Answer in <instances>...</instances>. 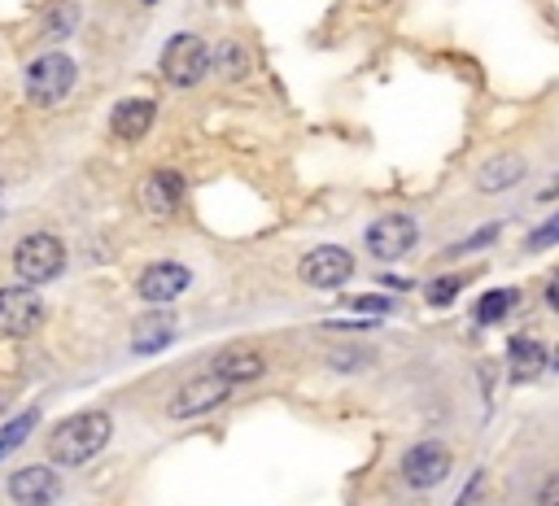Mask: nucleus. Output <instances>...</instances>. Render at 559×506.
<instances>
[{"mask_svg":"<svg viewBox=\"0 0 559 506\" xmlns=\"http://www.w3.org/2000/svg\"><path fill=\"white\" fill-rule=\"evenodd\" d=\"M44 319L40 288L31 284H9L0 288V336H31Z\"/></svg>","mask_w":559,"mask_h":506,"instance_id":"nucleus-8","label":"nucleus"},{"mask_svg":"<svg viewBox=\"0 0 559 506\" xmlns=\"http://www.w3.org/2000/svg\"><path fill=\"white\" fill-rule=\"evenodd\" d=\"M184 175L180 171H153L145 184H140V206H145L153 219H175L184 206Z\"/></svg>","mask_w":559,"mask_h":506,"instance_id":"nucleus-13","label":"nucleus"},{"mask_svg":"<svg viewBox=\"0 0 559 506\" xmlns=\"http://www.w3.org/2000/svg\"><path fill=\"white\" fill-rule=\"evenodd\" d=\"M0 201H5V184H0Z\"/></svg>","mask_w":559,"mask_h":506,"instance_id":"nucleus-30","label":"nucleus"},{"mask_svg":"<svg viewBox=\"0 0 559 506\" xmlns=\"http://www.w3.org/2000/svg\"><path fill=\"white\" fill-rule=\"evenodd\" d=\"M350 310H363V315H385L389 301L385 297H350Z\"/></svg>","mask_w":559,"mask_h":506,"instance_id":"nucleus-26","label":"nucleus"},{"mask_svg":"<svg viewBox=\"0 0 559 506\" xmlns=\"http://www.w3.org/2000/svg\"><path fill=\"white\" fill-rule=\"evenodd\" d=\"M551 306H559V284L551 288Z\"/></svg>","mask_w":559,"mask_h":506,"instance_id":"nucleus-28","label":"nucleus"},{"mask_svg":"<svg viewBox=\"0 0 559 506\" xmlns=\"http://www.w3.org/2000/svg\"><path fill=\"white\" fill-rule=\"evenodd\" d=\"M5 406H9V393H0V411H5Z\"/></svg>","mask_w":559,"mask_h":506,"instance_id":"nucleus-29","label":"nucleus"},{"mask_svg":"<svg viewBox=\"0 0 559 506\" xmlns=\"http://www.w3.org/2000/svg\"><path fill=\"white\" fill-rule=\"evenodd\" d=\"M14 271L22 284L40 288L66 271V245L53 232H27L14 245Z\"/></svg>","mask_w":559,"mask_h":506,"instance_id":"nucleus-3","label":"nucleus"},{"mask_svg":"<svg viewBox=\"0 0 559 506\" xmlns=\"http://www.w3.org/2000/svg\"><path fill=\"white\" fill-rule=\"evenodd\" d=\"M555 367H559V363H555Z\"/></svg>","mask_w":559,"mask_h":506,"instance_id":"nucleus-31","label":"nucleus"},{"mask_svg":"<svg viewBox=\"0 0 559 506\" xmlns=\"http://www.w3.org/2000/svg\"><path fill=\"white\" fill-rule=\"evenodd\" d=\"M114 419L105 411H75L49 432V459L62 467H83L110 445Z\"/></svg>","mask_w":559,"mask_h":506,"instance_id":"nucleus-1","label":"nucleus"},{"mask_svg":"<svg viewBox=\"0 0 559 506\" xmlns=\"http://www.w3.org/2000/svg\"><path fill=\"white\" fill-rule=\"evenodd\" d=\"M188 284H193V271H188L184 262H149L136 280V293H140V301H149V306H166V301L184 297Z\"/></svg>","mask_w":559,"mask_h":506,"instance_id":"nucleus-10","label":"nucleus"},{"mask_svg":"<svg viewBox=\"0 0 559 506\" xmlns=\"http://www.w3.org/2000/svg\"><path fill=\"white\" fill-rule=\"evenodd\" d=\"M35 424H40V411H22L18 419H9V424L0 428V459H9V454H14L18 445L31 437Z\"/></svg>","mask_w":559,"mask_h":506,"instance_id":"nucleus-18","label":"nucleus"},{"mask_svg":"<svg viewBox=\"0 0 559 506\" xmlns=\"http://www.w3.org/2000/svg\"><path fill=\"white\" fill-rule=\"evenodd\" d=\"M459 288H463L459 275H442V280H433L428 284V306H450V301L459 297Z\"/></svg>","mask_w":559,"mask_h":506,"instance_id":"nucleus-21","label":"nucleus"},{"mask_svg":"<svg viewBox=\"0 0 559 506\" xmlns=\"http://www.w3.org/2000/svg\"><path fill=\"white\" fill-rule=\"evenodd\" d=\"M297 275L311 288H341L354 275V258H350V249H341V245H315L302 262H297Z\"/></svg>","mask_w":559,"mask_h":506,"instance_id":"nucleus-9","label":"nucleus"},{"mask_svg":"<svg viewBox=\"0 0 559 506\" xmlns=\"http://www.w3.org/2000/svg\"><path fill=\"white\" fill-rule=\"evenodd\" d=\"M494 236H498V227H485V232H477V236H468V240H459V245H450L446 253H450V258H459V253H468V249H481V245H490Z\"/></svg>","mask_w":559,"mask_h":506,"instance_id":"nucleus-24","label":"nucleus"},{"mask_svg":"<svg viewBox=\"0 0 559 506\" xmlns=\"http://www.w3.org/2000/svg\"><path fill=\"white\" fill-rule=\"evenodd\" d=\"M9 498L18 506H53L62 498V480H57L53 467L44 463H31V467H18L14 476H9Z\"/></svg>","mask_w":559,"mask_h":506,"instance_id":"nucleus-11","label":"nucleus"},{"mask_svg":"<svg viewBox=\"0 0 559 506\" xmlns=\"http://www.w3.org/2000/svg\"><path fill=\"white\" fill-rule=\"evenodd\" d=\"M481 489H485V472H477V476L468 480V485H463V493H459L455 506H477V502H481Z\"/></svg>","mask_w":559,"mask_h":506,"instance_id":"nucleus-25","label":"nucleus"},{"mask_svg":"<svg viewBox=\"0 0 559 506\" xmlns=\"http://www.w3.org/2000/svg\"><path fill=\"white\" fill-rule=\"evenodd\" d=\"M398 467H402V480H407L411 489H437L450 472H455V454H450L442 441H420L402 454Z\"/></svg>","mask_w":559,"mask_h":506,"instance_id":"nucleus-6","label":"nucleus"},{"mask_svg":"<svg viewBox=\"0 0 559 506\" xmlns=\"http://www.w3.org/2000/svg\"><path fill=\"white\" fill-rule=\"evenodd\" d=\"M511 306H516V288H490L477 301V323H503Z\"/></svg>","mask_w":559,"mask_h":506,"instance_id":"nucleus-19","label":"nucleus"},{"mask_svg":"<svg viewBox=\"0 0 559 506\" xmlns=\"http://www.w3.org/2000/svg\"><path fill=\"white\" fill-rule=\"evenodd\" d=\"M551 245H559V214H551L538 232H529V240H525V249L529 253H538V249H551Z\"/></svg>","mask_w":559,"mask_h":506,"instance_id":"nucleus-22","label":"nucleus"},{"mask_svg":"<svg viewBox=\"0 0 559 506\" xmlns=\"http://www.w3.org/2000/svg\"><path fill=\"white\" fill-rule=\"evenodd\" d=\"M75 27H79V5H53L49 18H44V27H40V35H49V40H66Z\"/></svg>","mask_w":559,"mask_h":506,"instance_id":"nucleus-20","label":"nucleus"},{"mask_svg":"<svg viewBox=\"0 0 559 506\" xmlns=\"http://www.w3.org/2000/svg\"><path fill=\"white\" fill-rule=\"evenodd\" d=\"M507 349H511V358H516V363H542V358H546L542 345L529 341V336H516V341H511Z\"/></svg>","mask_w":559,"mask_h":506,"instance_id":"nucleus-23","label":"nucleus"},{"mask_svg":"<svg viewBox=\"0 0 559 506\" xmlns=\"http://www.w3.org/2000/svg\"><path fill=\"white\" fill-rule=\"evenodd\" d=\"M525 179V158L520 153H494L490 162H481L477 171V192L481 197H498V192L516 188Z\"/></svg>","mask_w":559,"mask_h":506,"instance_id":"nucleus-14","label":"nucleus"},{"mask_svg":"<svg viewBox=\"0 0 559 506\" xmlns=\"http://www.w3.org/2000/svg\"><path fill=\"white\" fill-rule=\"evenodd\" d=\"M75 79H79V66L70 62L66 53H40L35 62L27 66V96L31 105H40V110H53V105H62L70 92H75Z\"/></svg>","mask_w":559,"mask_h":506,"instance_id":"nucleus-4","label":"nucleus"},{"mask_svg":"<svg viewBox=\"0 0 559 506\" xmlns=\"http://www.w3.org/2000/svg\"><path fill=\"white\" fill-rule=\"evenodd\" d=\"M415 240H420V223H415L411 214H380V219L363 232V245L376 262L407 258V253L415 249Z\"/></svg>","mask_w":559,"mask_h":506,"instance_id":"nucleus-5","label":"nucleus"},{"mask_svg":"<svg viewBox=\"0 0 559 506\" xmlns=\"http://www.w3.org/2000/svg\"><path fill=\"white\" fill-rule=\"evenodd\" d=\"M153 118H158V101L153 96H127L110 110V136L123 144H140L153 131Z\"/></svg>","mask_w":559,"mask_h":506,"instance_id":"nucleus-12","label":"nucleus"},{"mask_svg":"<svg viewBox=\"0 0 559 506\" xmlns=\"http://www.w3.org/2000/svg\"><path fill=\"white\" fill-rule=\"evenodd\" d=\"M175 341V319L171 315H145L136 323V336H132V349L136 354H158Z\"/></svg>","mask_w":559,"mask_h":506,"instance_id":"nucleus-16","label":"nucleus"},{"mask_svg":"<svg viewBox=\"0 0 559 506\" xmlns=\"http://www.w3.org/2000/svg\"><path fill=\"white\" fill-rule=\"evenodd\" d=\"M538 506H559V472H555V476L542 485V493H538Z\"/></svg>","mask_w":559,"mask_h":506,"instance_id":"nucleus-27","label":"nucleus"},{"mask_svg":"<svg viewBox=\"0 0 559 506\" xmlns=\"http://www.w3.org/2000/svg\"><path fill=\"white\" fill-rule=\"evenodd\" d=\"M210 66H214L210 44L201 40V35H193V31L171 35L166 48H162V57H158V70H162V79L171 83V88H197V83L206 79Z\"/></svg>","mask_w":559,"mask_h":506,"instance_id":"nucleus-2","label":"nucleus"},{"mask_svg":"<svg viewBox=\"0 0 559 506\" xmlns=\"http://www.w3.org/2000/svg\"><path fill=\"white\" fill-rule=\"evenodd\" d=\"M214 70H219L223 79H245L249 75V53L241 40H223L219 48H214Z\"/></svg>","mask_w":559,"mask_h":506,"instance_id":"nucleus-17","label":"nucleus"},{"mask_svg":"<svg viewBox=\"0 0 559 506\" xmlns=\"http://www.w3.org/2000/svg\"><path fill=\"white\" fill-rule=\"evenodd\" d=\"M232 389H236V384H228L223 376H214V371L184 380L180 389H175V397H171V419H197V415H210L214 406L228 402Z\"/></svg>","mask_w":559,"mask_h":506,"instance_id":"nucleus-7","label":"nucleus"},{"mask_svg":"<svg viewBox=\"0 0 559 506\" xmlns=\"http://www.w3.org/2000/svg\"><path fill=\"white\" fill-rule=\"evenodd\" d=\"M214 376H223L228 384H254L263 380L267 371V358L258 354V349H223V354H214Z\"/></svg>","mask_w":559,"mask_h":506,"instance_id":"nucleus-15","label":"nucleus"}]
</instances>
